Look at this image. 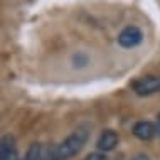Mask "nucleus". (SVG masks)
<instances>
[{
  "label": "nucleus",
  "instance_id": "1a4fd4ad",
  "mask_svg": "<svg viewBox=\"0 0 160 160\" xmlns=\"http://www.w3.org/2000/svg\"><path fill=\"white\" fill-rule=\"evenodd\" d=\"M133 160H150V158L147 157L145 153H138V155H135V157H133Z\"/></svg>",
  "mask_w": 160,
  "mask_h": 160
},
{
  "label": "nucleus",
  "instance_id": "39448f33",
  "mask_svg": "<svg viewBox=\"0 0 160 160\" xmlns=\"http://www.w3.org/2000/svg\"><path fill=\"white\" fill-rule=\"evenodd\" d=\"M133 135L140 140H152L157 135V125H153L152 122H138L133 127Z\"/></svg>",
  "mask_w": 160,
  "mask_h": 160
},
{
  "label": "nucleus",
  "instance_id": "9d476101",
  "mask_svg": "<svg viewBox=\"0 0 160 160\" xmlns=\"http://www.w3.org/2000/svg\"><path fill=\"white\" fill-rule=\"evenodd\" d=\"M157 133L160 135V115L157 116Z\"/></svg>",
  "mask_w": 160,
  "mask_h": 160
},
{
  "label": "nucleus",
  "instance_id": "20e7f679",
  "mask_svg": "<svg viewBox=\"0 0 160 160\" xmlns=\"http://www.w3.org/2000/svg\"><path fill=\"white\" fill-rule=\"evenodd\" d=\"M0 160H19L14 137L7 135L0 140Z\"/></svg>",
  "mask_w": 160,
  "mask_h": 160
},
{
  "label": "nucleus",
  "instance_id": "6e6552de",
  "mask_svg": "<svg viewBox=\"0 0 160 160\" xmlns=\"http://www.w3.org/2000/svg\"><path fill=\"white\" fill-rule=\"evenodd\" d=\"M84 160H108L105 153H99V152H94V153H89Z\"/></svg>",
  "mask_w": 160,
  "mask_h": 160
},
{
  "label": "nucleus",
  "instance_id": "f257e3e1",
  "mask_svg": "<svg viewBox=\"0 0 160 160\" xmlns=\"http://www.w3.org/2000/svg\"><path fill=\"white\" fill-rule=\"evenodd\" d=\"M86 138H88V133H86L84 130H78V132L71 133V135L58 147L56 157L59 160H66V158L74 157V155L83 148V145L86 143Z\"/></svg>",
  "mask_w": 160,
  "mask_h": 160
},
{
  "label": "nucleus",
  "instance_id": "0eeeda50",
  "mask_svg": "<svg viewBox=\"0 0 160 160\" xmlns=\"http://www.w3.org/2000/svg\"><path fill=\"white\" fill-rule=\"evenodd\" d=\"M42 157H44V148H42V145L41 143H32L27 148V152H25L22 160H42Z\"/></svg>",
  "mask_w": 160,
  "mask_h": 160
},
{
  "label": "nucleus",
  "instance_id": "423d86ee",
  "mask_svg": "<svg viewBox=\"0 0 160 160\" xmlns=\"http://www.w3.org/2000/svg\"><path fill=\"white\" fill-rule=\"evenodd\" d=\"M96 145L101 152H110V150H113L118 145V133L113 132V130H106V132H103L99 135Z\"/></svg>",
  "mask_w": 160,
  "mask_h": 160
},
{
  "label": "nucleus",
  "instance_id": "7ed1b4c3",
  "mask_svg": "<svg viewBox=\"0 0 160 160\" xmlns=\"http://www.w3.org/2000/svg\"><path fill=\"white\" fill-rule=\"evenodd\" d=\"M143 39V34L137 27V25H128L125 27L118 36V44L122 47H135L142 42Z\"/></svg>",
  "mask_w": 160,
  "mask_h": 160
},
{
  "label": "nucleus",
  "instance_id": "f03ea898",
  "mask_svg": "<svg viewBox=\"0 0 160 160\" xmlns=\"http://www.w3.org/2000/svg\"><path fill=\"white\" fill-rule=\"evenodd\" d=\"M133 91L138 96H150V94L160 93V76H143L133 81Z\"/></svg>",
  "mask_w": 160,
  "mask_h": 160
}]
</instances>
